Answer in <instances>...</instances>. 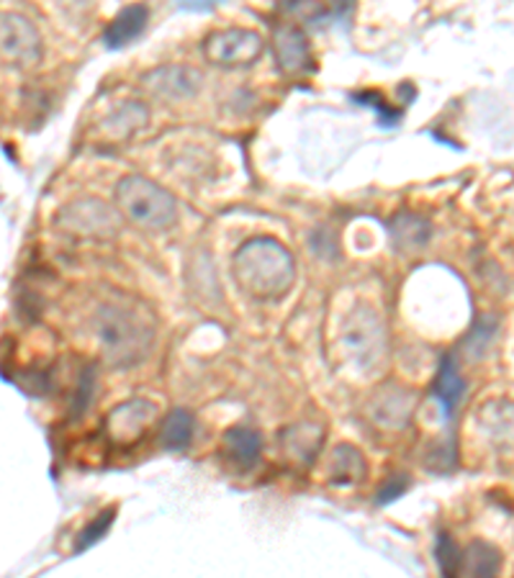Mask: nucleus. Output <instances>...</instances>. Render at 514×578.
I'll return each instance as SVG.
<instances>
[{"label": "nucleus", "instance_id": "2eb2a0df", "mask_svg": "<svg viewBox=\"0 0 514 578\" xmlns=\"http://www.w3.org/2000/svg\"><path fill=\"white\" fill-rule=\"evenodd\" d=\"M326 473H330L332 486H353V483L363 481L368 473V463H365L363 452L355 445L342 442L332 450L330 463H326Z\"/></svg>", "mask_w": 514, "mask_h": 578}, {"label": "nucleus", "instance_id": "20e7f679", "mask_svg": "<svg viewBox=\"0 0 514 578\" xmlns=\"http://www.w3.org/2000/svg\"><path fill=\"white\" fill-rule=\"evenodd\" d=\"M340 353L350 368L361 376H373L386 363V327L368 307H357L340 330Z\"/></svg>", "mask_w": 514, "mask_h": 578}, {"label": "nucleus", "instance_id": "aec40b11", "mask_svg": "<svg viewBox=\"0 0 514 578\" xmlns=\"http://www.w3.org/2000/svg\"><path fill=\"white\" fill-rule=\"evenodd\" d=\"M463 394H465V381L461 373H458L456 361L450 355L442 357L438 378H435V396L440 398L442 409H446L448 417L456 411V406L461 404Z\"/></svg>", "mask_w": 514, "mask_h": 578}, {"label": "nucleus", "instance_id": "b1692460", "mask_svg": "<svg viewBox=\"0 0 514 578\" xmlns=\"http://www.w3.org/2000/svg\"><path fill=\"white\" fill-rule=\"evenodd\" d=\"M93 396H96V373L90 368H85L81 376V386H77V396H75V419L83 417L85 409H88Z\"/></svg>", "mask_w": 514, "mask_h": 578}, {"label": "nucleus", "instance_id": "7ed1b4c3", "mask_svg": "<svg viewBox=\"0 0 514 578\" xmlns=\"http://www.w3.org/2000/svg\"><path fill=\"white\" fill-rule=\"evenodd\" d=\"M114 203L121 216L137 229H168L178 218V203L162 185L144 175H127L116 183Z\"/></svg>", "mask_w": 514, "mask_h": 578}, {"label": "nucleus", "instance_id": "1a4fd4ad", "mask_svg": "<svg viewBox=\"0 0 514 578\" xmlns=\"http://www.w3.org/2000/svg\"><path fill=\"white\" fill-rule=\"evenodd\" d=\"M204 73L193 65H162L142 75V88L152 98L178 104V100H189L201 90Z\"/></svg>", "mask_w": 514, "mask_h": 578}, {"label": "nucleus", "instance_id": "0eeeda50", "mask_svg": "<svg viewBox=\"0 0 514 578\" xmlns=\"http://www.w3.org/2000/svg\"><path fill=\"white\" fill-rule=\"evenodd\" d=\"M0 52L3 62L15 69L34 67L42 62V36L34 23L21 13H3L0 21Z\"/></svg>", "mask_w": 514, "mask_h": 578}, {"label": "nucleus", "instance_id": "a211bd4d", "mask_svg": "<svg viewBox=\"0 0 514 578\" xmlns=\"http://www.w3.org/2000/svg\"><path fill=\"white\" fill-rule=\"evenodd\" d=\"M224 456H227L237 468H253L260 460L263 437L250 427H232L222 440Z\"/></svg>", "mask_w": 514, "mask_h": 578}, {"label": "nucleus", "instance_id": "9d476101", "mask_svg": "<svg viewBox=\"0 0 514 578\" xmlns=\"http://www.w3.org/2000/svg\"><path fill=\"white\" fill-rule=\"evenodd\" d=\"M272 52H276V65L288 77H301L314 73V54L311 44L299 23L283 21L272 31Z\"/></svg>", "mask_w": 514, "mask_h": 578}, {"label": "nucleus", "instance_id": "9b49d317", "mask_svg": "<svg viewBox=\"0 0 514 578\" xmlns=\"http://www.w3.org/2000/svg\"><path fill=\"white\" fill-rule=\"evenodd\" d=\"M415 406H417L415 390L392 384L373 394V398L368 402V417L376 421L378 427L401 429L409 425L411 414H415Z\"/></svg>", "mask_w": 514, "mask_h": 578}, {"label": "nucleus", "instance_id": "393cba45", "mask_svg": "<svg viewBox=\"0 0 514 578\" xmlns=\"http://www.w3.org/2000/svg\"><path fill=\"white\" fill-rule=\"evenodd\" d=\"M409 489V475H392V479H388L384 486L378 489V496H376V504L381 506H386V504H392L396 502V499H401L404 496V491Z\"/></svg>", "mask_w": 514, "mask_h": 578}, {"label": "nucleus", "instance_id": "f257e3e1", "mask_svg": "<svg viewBox=\"0 0 514 578\" xmlns=\"http://www.w3.org/2000/svg\"><path fill=\"white\" fill-rule=\"evenodd\" d=\"M235 280L255 301H276L291 291L296 280V260L272 237L247 239L235 255Z\"/></svg>", "mask_w": 514, "mask_h": 578}, {"label": "nucleus", "instance_id": "423d86ee", "mask_svg": "<svg viewBox=\"0 0 514 578\" xmlns=\"http://www.w3.org/2000/svg\"><path fill=\"white\" fill-rule=\"evenodd\" d=\"M265 52V39L253 29H222L204 39V57L216 67H250Z\"/></svg>", "mask_w": 514, "mask_h": 578}, {"label": "nucleus", "instance_id": "ddd939ff", "mask_svg": "<svg viewBox=\"0 0 514 578\" xmlns=\"http://www.w3.org/2000/svg\"><path fill=\"white\" fill-rule=\"evenodd\" d=\"M322 440H324V429L314 425V421H301V425H293L280 432L283 452L299 465H309L311 460L317 458L319 448H322Z\"/></svg>", "mask_w": 514, "mask_h": 578}, {"label": "nucleus", "instance_id": "dca6fc26", "mask_svg": "<svg viewBox=\"0 0 514 578\" xmlns=\"http://www.w3.org/2000/svg\"><path fill=\"white\" fill-rule=\"evenodd\" d=\"M147 119H150V111H147L142 104L124 100L119 108H114V111L100 121V131H104L111 142H124V139L137 135L147 124Z\"/></svg>", "mask_w": 514, "mask_h": 578}, {"label": "nucleus", "instance_id": "4be33fe9", "mask_svg": "<svg viewBox=\"0 0 514 578\" xmlns=\"http://www.w3.org/2000/svg\"><path fill=\"white\" fill-rule=\"evenodd\" d=\"M114 522H116V506H106V510L100 512L98 517L93 520L81 535H77L75 553H85L88 548H93V545H96L98 540H104V535L108 533V529H111Z\"/></svg>", "mask_w": 514, "mask_h": 578}, {"label": "nucleus", "instance_id": "5701e85b", "mask_svg": "<svg viewBox=\"0 0 514 578\" xmlns=\"http://www.w3.org/2000/svg\"><path fill=\"white\" fill-rule=\"evenodd\" d=\"M435 558H438V568L442 576H458L461 574V560L463 553L458 548L453 537L448 533L438 535V545H435Z\"/></svg>", "mask_w": 514, "mask_h": 578}, {"label": "nucleus", "instance_id": "f03ea898", "mask_svg": "<svg viewBox=\"0 0 514 578\" xmlns=\"http://www.w3.org/2000/svg\"><path fill=\"white\" fill-rule=\"evenodd\" d=\"M93 334H96L100 355L111 368H131L142 363L154 342L150 319L142 311L119 307V303H104L93 314Z\"/></svg>", "mask_w": 514, "mask_h": 578}, {"label": "nucleus", "instance_id": "412c9836", "mask_svg": "<svg viewBox=\"0 0 514 578\" xmlns=\"http://www.w3.org/2000/svg\"><path fill=\"white\" fill-rule=\"evenodd\" d=\"M502 568V556L494 545H489L484 540L471 543L463 553L461 560V574L463 576H496Z\"/></svg>", "mask_w": 514, "mask_h": 578}, {"label": "nucleus", "instance_id": "f3484780", "mask_svg": "<svg viewBox=\"0 0 514 578\" xmlns=\"http://www.w3.org/2000/svg\"><path fill=\"white\" fill-rule=\"evenodd\" d=\"M388 232H392V242L396 249L401 253H417V249H425L427 242L432 237V226L427 218L419 214H399L388 224Z\"/></svg>", "mask_w": 514, "mask_h": 578}, {"label": "nucleus", "instance_id": "f8f14e48", "mask_svg": "<svg viewBox=\"0 0 514 578\" xmlns=\"http://www.w3.org/2000/svg\"><path fill=\"white\" fill-rule=\"evenodd\" d=\"M479 432L502 456H514V404L512 402H486L476 411Z\"/></svg>", "mask_w": 514, "mask_h": 578}, {"label": "nucleus", "instance_id": "6ab92c4d", "mask_svg": "<svg viewBox=\"0 0 514 578\" xmlns=\"http://www.w3.org/2000/svg\"><path fill=\"white\" fill-rule=\"evenodd\" d=\"M193 429H196V419H193L191 411H185V409L170 411L160 425L162 450H168V452L189 450L193 442Z\"/></svg>", "mask_w": 514, "mask_h": 578}, {"label": "nucleus", "instance_id": "39448f33", "mask_svg": "<svg viewBox=\"0 0 514 578\" xmlns=\"http://www.w3.org/2000/svg\"><path fill=\"white\" fill-rule=\"evenodd\" d=\"M121 211L100 199H77L54 216L60 232L75 239H114L121 232Z\"/></svg>", "mask_w": 514, "mask_h": 578}, {"label": "nucleus", "instance_id": "4468645a", "mask_svg": "<svg viewBox=\"0 0 514 578\" xmlns=\"http://www.w3.org/2000/svg\"><path fill=\"white\" fill-rule=\"evenodd\" d=\"M147 21H150V11H147V6L135 3V6L121 8V11L114 15L111 23H108L104 31L106 46H111V50H121V46L135 42V39L147 29Z\"/></svg>", "mask_w": 514, "mask_h": 578}, {"label": "nucleus", "instance_id": "6e6552de", "mask_svg": "<svg viewBox=\"0 0 514 578\" xmlns=\"http://www.w3.org/2000/svg\"><path fill=\"white\" fill-rule=\"evenodd\" d=\"M154 417H158V406L152 402H147V398H129V402L114 406L108 411L104 432L116 448H131V445H137L150 432Z\"/></svg>", "mask_w": 514, "mask_h": 578}]
</instances>
